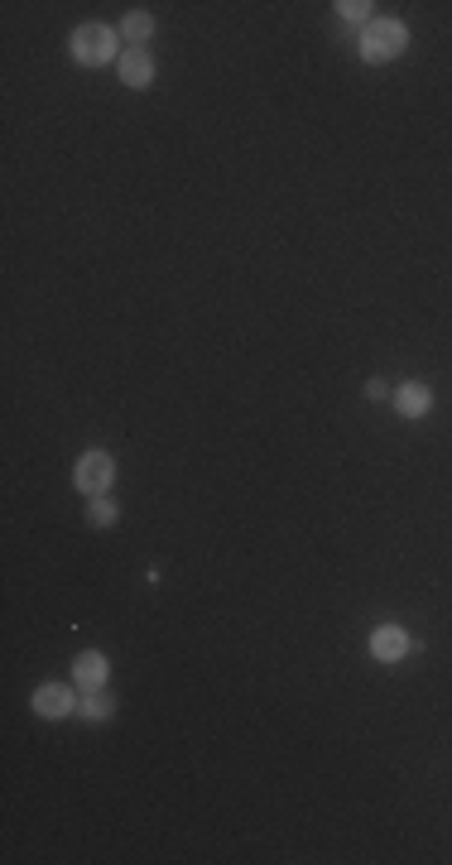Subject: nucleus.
<instances>
[{
	"instance_id": "9b49d317",
	"label": "nucleus",
	"mask_w": 452,
	"mask_h": 865,
	"mask_svg": "<svg viewBox=\"0 0 452 865\" xmlns=\"http://www.w3.org/2000/svg\"><path fill=\"white\" fill-rule=\"evenodd\" d=\"M111 519H116V505H111V500H96V505H92V524H111Z\"/></svg>"
},
{
	"instance_id": "f03ea898",
	"label": "nucleus",
	"mask_w": 452,
	"mask_h": 865,
	"mask_svg": "<svg viewBox=\"0 0 452 865\" xmlns=\"http://www.w3.org/2000/svg\"><path fill=\"white\" fill-rule=\"evenodd\" d=\"M73 54H77V63H87V67L106 63V58L116 54V34H111L106 25H82V29L73 34Z\"/></svg>"
},
{
	"instance_id": "f8f14e48",
	"label": "nucleus",
	"mask_w": 452,
	"mask_h": 865,
	"mask_svg": "<svg viewBox=\"0 0 452 865\" xmlns=\"http://www.w3.org/2000/svg\"><path fill=\"white\" fill-rule=\"evenodd\" d=\"M347 20H366V15H371V5H366V0H347V5H337Z\"/></svg>"
},
{
	"instance_id": "f257e3e1",
	"label": "nucleus",
	"mask_w": 452,
	"mask_h": 865,
	"mask_svg": "<svg viewBox=\"0 0 452 865\" xmlns=\"http://www.w3.org/2000/svg\"><path fill=\"white\" fill-rule=\"evenodd\" d=\"M405 48H409V29L399 20H376L361 34V58L366 63H390V58L405 54Z\"/></svg>"
},
{
	"instance_id": "6e6552de",
	"label": "nucleus",
	"mask_w": 452,
	"mask_h": 865,
	"mask_svg": "<svg viewBox=\"0 0 452 865\" xmlns=\"http://www.w3.org/2000/svg\"><path fill=\"white\" fill-rule=\"evenodd\" d=\"M77 683L82 688H102L106 683V659L102 654H82L77 659Z\"/></svg>"
},
{
	"instance_id": "0eeeda50",
	"label": "nucleus",
	"mask_w": 452,
	"mask_h": 865,
	"mask_svg": "<svg viewBox=\"0 0 452 865\" xmlns=\"http://www.w3.org/2000/svg\"><path fill=\"white\" fill-rule=\"evenodd\" d=\"M428 404H433L428 385H405V389H399V414H405V418H418V414H428Z\"/></svg>"
},
{
	"instance_id": "423d86ee",
	"label": "nucleus",
	"mask_w": 452,
	"mask_h": 865,
	"mask_svg": "<svg viewBox=\"0 0 452 865\" xmlns=\"http://www.w3.org/2000/svg\"><path fill=\"white\" fill-rule=\"evenodd\" d=\"M149 77H155V63H149L145 48L121 54V82H126V87H149Z\"/></svg>"
},
{
	"instance_id": "9d476101",
	"label": "nucleus",
	"mask_w": 452,
	"mask_h": 865,
	"mask_svg": "<svg viewBox=\"0 0 452 865\" xmlns=\"http://www.w3.org/2000/svg\"><path fill=\"white\" fill-rule=\"evenodd\" d=\"M106 711H111V702H102V698H87V702H82V717H92V721H102Z\"/></svg>"
},
{
	"instance_id": "7ed1b4c3",
	"label": "nucleus",
	"mask_w": 452,
	"mask_h": 865,
	"mask_svg": "<svg viewBox=\"0 0 452 865\" xmlns=\"http://www.w3.org/2000/svg\"><path fill=\"white\" fill-rule=\"evenodd\" d=\"M111 477H116V462L106 452H87L77 462V486L87 490V496H102V490L111 486Z\"/></svg>"
},
{
	"instance_id": "1a4fd4ad",
	"label": "nucleus",
	"mask_w": 452,
	"mask_h": 865,
	"mask_svg": "<svg viewBox=\"0 0 452 865\" xmlns=\"http://www.w3.org/2000/svg\"><path fill=\"white\" fill-rule=\"evenodd\" d=\"M149 34H155V20H149V15H140V10H130V15H126V39H130V44H145Z\"/></svg>"
},
{
	"instance_id": "39448f33",
	"label": "nucleus",
	"mask_w": 452,
	"mask_h": 865,
	"mask_svg": "<svg viewBox=\"0 0 452 865\" xmlns=\"http://www.w3.org/2000/svg\"><path fill=\"white\" fill-rule=\"evenodd\" d=\"M73 702H77V698H73L63 683H44V688L35 692V711H39V717H68Z\"/></svg>"
},
{
	"instance_id": "20e7f679",
	"label": "nucleus",
	"mask_w": 452,
	"mask_h": 865,
	"mask_svg": "<svg viewBox=\"0 0 452 865\" xmlns=\"http://www.w3.org/2000/svg\"><path fill=\"white\" fill-rule=\"evenodd\" d=\"M371 654L380 659V664H395V659L409 654V635L399 630V625H385V630L371 635Z\"/></svg>"
}]
</instances>
